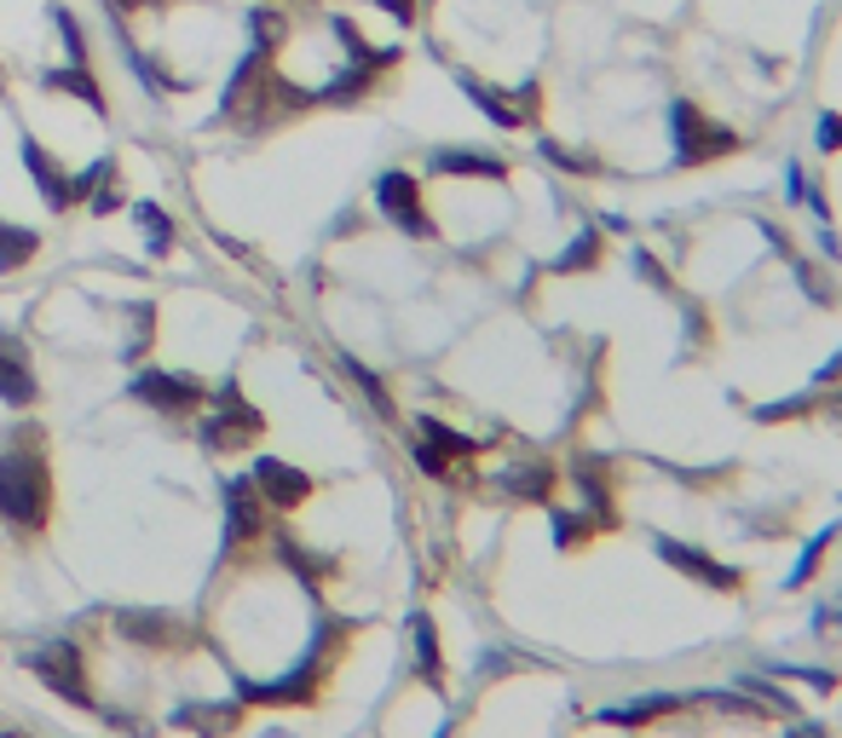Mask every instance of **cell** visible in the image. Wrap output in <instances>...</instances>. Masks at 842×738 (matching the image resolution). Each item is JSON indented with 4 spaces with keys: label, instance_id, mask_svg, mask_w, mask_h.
<instances>
[{
    "label": "cell",
    "instance_id": "6da1fadb",
    "mask_svg": "<svg viewBox=\"0 0 842 738\" xmlns=\"http://www.w3.org/2000/svg\"><path fill=\"white\" fill-rule=\"evenodd\" d=\"M0 520L23 537H41L53 525V468H46L35 432L0 450Z\"/></svg>",
    "mask_w": 842,
    "mask_h": 738
},
{
    "label": "cell",
    "instance_id": "7a4b0ae2",
    "mask_svg": "<svg viewBox=\"0 0 842 738\" xmlns=\"http://www.w3.org/2000/svg\"><path fill=\"white\" fill-rule=\"evenodd\" d=\"M341 634H347L341 623H318L312 652H306L295 670L271 675V681H248V675H237V704H312V698H318V686H323V657L335 652Z\"/></svg>",
    "mask_w": 842,
    "mask_h": 738
},
{
    "label": "cell",
    "instance_id": "3957f363",
    "mask_svg": "<svg viewBox=\"0 0 842 738\" xmlns=\"http://www.w3.org/2000/svg\"><path fill=\"white\" fill-rule=\"evenodd\" d=\"M260 432H266V416L243 398L237 381H220V387H214V410L196 416V439H202L209 456H237V450H248L254 439H260Z\"/></svg>",
    "mask_w": 842,
    "mask_h": 738
},
{
    "label": "cell",
    "instance_id": "277c9868",
    "mask_svg": "<svg viewBox=\"0 0 842 738\" xmlns=\"http://www.w3.org/2000/svg\"><path fill=\"white\" fill-rule=\"evenodd\" d=\"M127 398H139L145 410H157L168 421H185V416L202 410L209 387H202L196 375H180V370H134V381H127Z\"/></svg>",
    "mask_w": 842,
    "mask_h": 738
},
{
    "label": "cell",
    "instance_id": "5b68a950",
    "mask_svg": "<svg viewBox=\"0 0 842 738\" xmlns=\"http://www.w3.org/2000/svg\"><path fill=\"white\" fill-rule=\"evenodd\" d=\"M30 675H41L53 693L64 698V704H75V709H98V698H93V686H87V657H82V646L75 641H46V646H35L30 657Z\"/></svg>",
    "mask_w": 842,
    "mask_h": 738
},
{
    "label": "cell",
    "instance_id": "8992f818",
    "mask_svg": "<svg viewBox=\"0 0 842 738\" xmlns=\"http://www.w3.org/2000/svg\"><path fill=\"white\" fill-rule=\"evenodd\" d=\"M375 208L387 214L404 237H433V220H427V202H422L416 173H404V168L381 173V180H375Z\"/></svg>",
    "mask_w": 842,
    "mask_h": 738
},
{
    "label": "cell",
    "instance_id": "52a82bcc",
    "mask_svg": "<svg viewBox=\"0 0 842 738\" xmlns=\"http://www.w3.org/2000/svg\"><path fill=\"white\" fill-rule=\"evenodd\" d=\"M254 491H260L266 507H277V514H289V507H306V496H312V473H300L295 462H277V456H254Z\"/></svg>",
    "mask_w": 842,
    "mask_h": 738
},
{
    "label": "cell",
    "instance_id": "ba28073f",
    "mask_svg": "<svg viewBox=\"0 0 842 738\" xmlns=\"http://www.w3.org/2000/svg\"><path fill=\"white\" fill-rule=\"evenodd\" d=\"M220 502H225V548H248L260 537V520H266V502L254 491L248 473L220 479Z\"/></svg>",
    "mask_w": 842,
    "mask_h": 738
},
{
    "label": "cell",
    "instance_id": "9c48e42d",
    "mask_svg": "<svg viewBox=\"0 0 842 738\" xmlns=\"http://www.w3.org/2000/svg\"><path fill=\"white\" fill-rule=\"evenodd\" d=\"M18 157H23V173L35 180V191H41V202L53 214H64V208H75V191H70V168L46 150L35 133H18Z\"/></svg>",
    "mask_w": 842,
    "mask_h": 738
},
{
    "label": "cell",
    "instance_id": "30bf717a",
    "mask_svg": "<svg viewBox=\"0 0 842 738\" xmlns=\"http://www.w3.org/2000/svg\"><path fill=\"white\" fill-rule=\"evenodd\" d=\"M0 404H7V410H35L41 404V381H35L30 352H23V341L7 335V329H0Z\"/></svg>",
    "mask_w": 842,
    "mask_h": 738
},
{
    "label": "cell",
    "instance_id": "8fae6325",
    "mask_svg": "<svg viewBox=\"0 0 842 738\" xmlns=\"http://www.w3.org/2000/svg\"><path fill=\"white\" fill-rule=\"evenodd\" d=\"M652 548H658V559H663V566L686 571L693 582H704V589H738V571H733V566H722V559H710V554H704V548H693V543L658 537Z\"/></svg>",
    "mask_w": 842,
    "mask_h": 738
},
{
    "label": "cell",
    "instance_id": "7c38bea8",
    "mask_svg": "<svg viewBox=\"0 0 842 738\" xmlns=\"http://www.w3.org/2000/svg\"><path fill=\"white\" fill-rule=\"evenodd\" d=\"M116 629L139 646H157V652H180L185 646V618L180 612H116Z\"/></svg>",
    "mask_w": 842,
    "mask_h": 738
},
{
    "label": "cell",
    "instance_id": "4fadbf2b",
    "mask_svg": "<svg viewBox=\"0 0 842 738\" xmlns=\"http://www.w3.org/2000/svg\"><path fill=\"white\" fill-rule=\"evenodd\" d=\"M675 127H681V162H710L722 150H733L727 127H710L693 105H675Z\"/></svg>",
    "mask_w": 842,
    "mask_h": 738
},
{
    "label": "cell",
    "instance_id": "5bb4252c",
    "mask_svg": "<svg viewBox=\"0 0 842 738\" xmlns=\"http://www.w3.org/2000/svg\"><path fill=\"white\" fill-rule=\"evenodd\" d=\"M41 87H46V93H64V98H75V105H82V110H93V116H105V110H110L105 82L93 75V64H64V69H46V75H41Z\"/></svg>",
    "mask_w": 842,
    "mask_h": 738
},
{
    "label": "cell",
    "instance_id": "9a60e30c",
    "mask_svg": "<svg viewBox=\"0 0 842 738\" xmlns=\"http://www.w3.org/2000/svg\"><path fill=\"white\" fill-rule=\"evenodd\" d=\"M243 46H260V53H284L289 41V12L284 7H248L243 12Z\"/></svg>",
    "mask_w": 842,
    "mask_h": 738
},
{
    "label": "cell",
    "instance_id": "2e32d148",
    "mask_svg": "<svg viewBox=\"0 0 842 738\" xmlns=\"http://www.w3.org/2000/svg\"><path fill=\"white\" fill-rule=\"evenodd\" d=\"M173 721L196 727L202 738H225L243 721V704H180V709H173Z\"/></svg>",
    "mask_w": 842,
    "mask_h": 738
},
{
    "label": "cell",
    "instance_id": "e0dca14e",
    "mask_svg": "<svg viewBox=\"0 0 842 738\" xmlns=\"http://www.w3.org/2000/svg\"><path fill=\"white\" fill-rule=\"evenodd\" d=\"M134 225H139V237H145L150 254H168L173 237H180V225H173V214L162 208L157 196H139V202H134Z\"/></svg>",
    "mask_w": 842,
    "mask_h": 738
},
{
    "label": "cell",
    "instance_id": "ac0fdd59",
    "mask_svg": "<svg viewBox=\"0 0 842 738\" xmlns=\"http://www.w3.org/2000/svg\"><path fill=\"white\" fill-rule=\"evenodd\" d=\"M681 704H686L681 693H658V698H641V704H611L595 721H606V727H647V721L670 716V709H681Z\"/></svg>",
    "mask_w": 842,
    "mask_h": 738
},
{
    "label": "cell",
    "instance_id": "d6986e66",
    "mask_svg": "<svg viewBox=\"0 0 842 738\" xmlns=\"http://www.w3.org/2000/svg\"><path fill=\"white\" fill-rule=\"evenodd\" d=\"M41 254V232L18 220H0V271H23Z\"/></svg>",
    "mask_w": 842,
    "mask_h": 738
},
{
    "label": "cell",
    "instance_id": "ffe728a7",
    "mask_svg": "<svg viewBox=\"0 0 842 738\" xmlns=\"http://www.w3.org/2000/svg\"><path fill=\"white\" fill-rule=\"evenodd\" d=\"M411 641H416V670H422V681L439 686L445 681V670H439V629H433L427 612H411Z\"/></svg>",
    "mask_w": 842,
    "mask_h": 738
},
{
    "label": "cell",
    "instance_id": "44dd1931",
    "mask_svg": "<svg viewBox=\"0 0 842 738\" xmlns=\"http://www.w3.org/2000/svg\"><path fill=\"white\" fill-rule=\"evenodd\" d=\"M46 23H53V35H58V46H64V64H93V58H87V30L75 23L70 7H58V0H53V7H46Z\"/></svg>",
    "mask_w": 842,
    "mask_h": 738
},
{
    "label": "cell",
    "instance_id": "7402d4cb",
    "mask_svg": "<svg viewBox=\"0 0 842 738\" xmlns=\"http://www.w3.org/2000/svg\"><path fill=\"white\" fill-rule=\"evenodd\" d=\"M433 173H473V180H502L497 157H473V150H433Z\"/></svg>",
    "mask_w": 842,
    "mask_h": 738
},
{
    "label": "cell",
    "instance_id": "603a6c76",
    "mask_svg": "<svg viewBox=\"0 0 842 738\" xmlns=\"http://www.w3.org/2000/svg\"><path fill=\"white\" fill-rule=\"evenodd\" d=\"M456 82H462V93H468V98H473V105H479L484 116H491L497 127H520V121H525V116H520L514 105H508V98H502L497 87H484V82H473V75H456Z\"/></svg>",
    "mask_w": 842,
    "mask_h": 738
},
{
    "label": "cell",
    "instance_id": "cb8c5ba5",
    "mask_svg": "<svg viewBox=\"0 0 842 738\" xmlns=\"http://www.w3.org/2000/svg\"><path fill=\"white\" fill-rule=\"evenodd\" d=\"M422 439H427L433 450H445L450 462H473V456H479V445H473V439H462L456 427H445L439 416H422Z\"/></svg>",
    "mask_w": 842,
    "mask_h": 738
},
{
    "label": "cell",
    "instance_id": "d4e9b609",
    "mask_svg": "<svg viewBox=\"0 0 842 738\" xmlns=\"http://www.w3.org/2000/svg\"><path fill=\"white\" fill-rule=\"evenodd\" d=\"M842 537V525L831 520L825 531H820V537H813V543H802V559H797V566H790V577H785V589H808V577L813 571H820V559H825V548Z\"/></svg>",
    "mask_w": 842,
    "mask_h": 738
},
{
    "label": "cell",
    "instance_id": "484cf974",
    "mask_svg": "<svg viewBox=\"0 0 842 738\" xmlns=\"http://www.w3.org/2000/svg\"><path fill=\"white\" fill-rule=\"evenodd\" d=\"M110 185H116V157H98V162H87L82 173H70V191H75V202H87V196L110 191Z\"/></svg>",
    "mask_w": 842,
    "mask_h": 738
},
{
    "label": "cell",
    "instance_id": "4316f807",
    "mask_svg": "<svg viewBox=\"0 0 842 738\" xmlns=\"http://www.w3.org/2000/svg\"><path fill=\"white\" fill-rule=\"evenodd\" d=\"M548 485H554V468H543V462H531V468H520V473L502 479V491H514V496H525V502H543Z\"/></svg>",
    "mask_w": 842,
    "mask_h": 738
},
{
    "label": "cell",
    "instance_id": "83f0119b",
    "mask_svg": "<svg viewBox=\"0 0 842 738\" xmlns=\"http://www.w3.org/2000/svg\"><path fill=\"white\" fill-rule=\"evenodd\" d=\"M341 370H347L352 381H359V393H364V398L375 404V410H381V416H387V421H393V398H387V387H381V375H375V370H364L359 359H341Z\"/></svg>",
    "mask_w": 842,
    "mask_h": 738
},
{
    "label": "cell",
    "instance_id": "f1b7e54d",
    "mask_svg": "<svg viewBox=\"0 0 842 738\" xmlns=\"http://www.w3.org/2000/svg\"><path fill=\"white\" fill-rule=\"evenodd\" d=\"M595 254H600V237H595V232H583L566 254H559V266H554V271H577V266H589Z\"/></svg>",
    "mask_w": 842,
    "mask_h": 738
},
{
    "label": "cell",
    "instance_id": "f546056e",
    "mask_svg": "<svg viewBox=\"0 0 842 738\" xmlns=\"http://www.w3.org/2000/svg\"><path fill=\"white\" fill-rule=\"evenodd\" d=\"M583 537H589V520H577V514H566V507H554V543L572 548V543H583Z\"/></svg>",
    "mask_w": 842,
    "mask_h": 738
},
{
    "label": "cell",
    "instance_id": "4dcf8cb0",
    "mask_svg": "<svg viewBox=\"0 0 842 738\" xmlns=\"http://www.w3.org/2000/svg\"><path fill=\"white\" fill-rule=\"evenodd\" d=\"M416 468H422L427 479H450V456H445V450H433L427 439H416Z\"/></svg>",
    "mask_w": 842,
    "mask_h": 738
},
{
    "label": "cell",
    "instance_id": "1f68e13d",
    "mask_svg": "<svg viewBox=\"0 0 842 738\" xmlns=\"http://www.w3.org/2000/svg\"><path fill=\"white\" fill-rule=\"evenodd\" d=\"M779 675L802 681V686H820V693H831V686H836V675H831V670H779Z\"/></svg>",
    "mask_w": 842,
    "mask_h": 738
},
{
    "label": "cell",
    "instance_id": "d6a6232c",
    "mask_svg": "<svg viewBox=\"0 0 842 738\" xmlns=\"http://www.w3.org/2000/svg\"><path fill=\"white\" fill-rule=\"evenodd\" d=\"M381 12H387L393 23H416V0H375Z\"/></svg>",
    "mask_w": 842,
    "mask_h": 738
},
{
    "label": "cell",
    "instance_id": "836d02e7",
    "mask_svg": "<svg viewBox=\"0 0 842 738\" xmlns=\"http://www.w3.org/2000/svg\"><path fill=\"white\" fill-rule=\"evenodd\" d=\"M820 133H825V150H836V145H842V121L825 116V121H820Z\"/></svg>",
    "mask_w": 842,
    "mask_h": 738
},
{
    "label": "cell",
    "instance_id": "e575fe53",
    "mask_svg": "<svg viewBox=\"0 0 842 738\" xmlns=\"http://www.w3.org/2000/svg\"><path fill=\"white\" fill-rule=\"evenodd\" d=\"M820 381H842V352H836V359L825 364V375H820Z\"/></svg>",
    "mask_w": 842,
    "mask_h": 738
}]
</instances>
